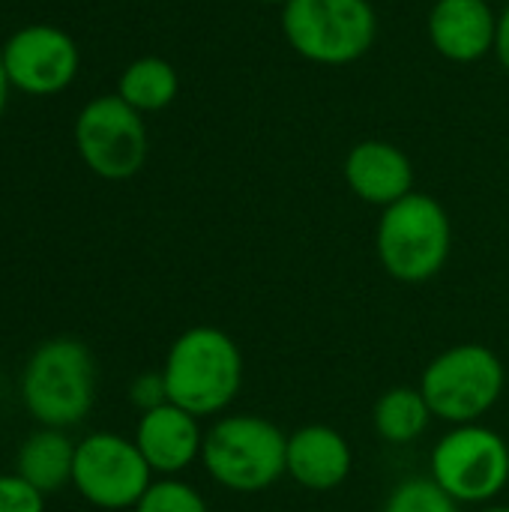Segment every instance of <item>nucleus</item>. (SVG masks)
<instances>
[{
  "label": "nucleus",
  "mask_w": 509,
  "mask_h": 512,
  "mask_svg": "<svg viewBox=\"0 0 509 512\" xmlns=\"http://www.w3.org/2000/svg\"><path fill=\"white\" fill-rule=\"evenodd\" d=\"M258 3H270V6H285L288 0H258Z\"/></svg>",
  "instance_id": "obj_25"
},
{
  "label": "nucleus",
  "mask_w": 509,
  "mask_h": 512,
  "mask_svg": "<svg viewBox=\"0 0 509 512\" xmlns=\"http://www.w3.org/2000/svg\"><path fill=\"white\" fill-rule=\"evenodd\" d=\"M132 441L147 459L153 474L174 477L189 465H195V459H201L204 432L198 426V417L165 402L138 417Z\"/></svg>",
  "instance_id": "obj_13"
},
{
  "label": "nucleus",
  "mask_w": 509,
  "mask_h": 512,
  "mask_svg": "<svg viewBox=\"0 0 509 512\" xmlns=\"http://www.w3.org/2000/svg\"><path fill=\"white\" fill-rule=\"evenodd\" d=\"M432 48L450 63H477L495 54L498 12L489 0H435L426 18Z\"/></svg>",
  "instance_id": "obj_11"
},
{
  "label": "nucleus",
  "mask_w": 509,
  "mask_h": 512,
  "mask_svg": "<svg viewBox=\"0 0 509 512\" xmlns=\"http://www.w3.org/2000/svg\"><path fill=\"white\" fill-rule=\"evenodd\" d=\"M9 84L24 96L63 93L81 66L75 39L54 24H27L15 30L0 48Z\"/></svg>",
  "instance_id": "obj_10"
},
{
  "label": "nucleus",
  "mask_w": 509,
  "mask_h": 512,
  "mask_svg": "<svg viewBox=\"0 0 509 512\" xmlns=\"http://www.w3.org/2000/svg\"><path fill=\"white\" fill-rule=\"evenodd\" d=\"M0 512H45V495L15 471L0 474Z\"/></svg>",
  "instance_id": "obj_20"
},
{
  "label": "nucleus",
  "mask_w": 509,
  "mask_h": 512,
  "mask_svg": "<svg viewBox=\"0 0 509 512\" xmlns=\"http://www.w3.org/2000/svg\"><path fill=\"white\" fill-rule=\"evenodd\" d=\"M135 512H210L201 492L183 480L162 477L153 480L144 498L135 504Z\"/></svg>",
  "instance_id": "obj_19"
},
{
  "label": "nucleus",
  "mask_w": 509,
  "mask_h": 512,
  "mask_svg": "<svg viewBox=\"0 0 509 512\" xmlns=\"http://www.w3.org/2000/svg\"><path fill=\"white\" fill-rule=\"evenodd\" d=\"M279 24L297 57L327 69L357 63L378 39V12L369 0H288Z\"/></svg>",
  "instance_id": "obj_5"
},
{
  "label": "nucleus",
  "mask_w": 509,
  "mask_h": 512,
  "mask_svg": "<svg viewBox=\"0 0 509 512\" xmlns=\"http://www.w3.org/2000/svg\"><path fill=\"white\" fill-rule=\"evenodd\" d=\"M75 150L81 162L102 180L135 177L150 153L144 114L126 105L117 93L90 99L75 117Z\"/></svg>",
  "instance_id": "obj_7"
},
{
  "label": "nucleus",
  "mask_w": 509,
  "mask_h": 512,
  "mask_svg": "<svg viewBox=\"0 0 509 512\" xmlns=\"http://www.w3.org/2000/svg\"><path fill=\"white\" fill-rule=\"evenodd\" d=\"M180 93V75L171 60L147 54L132 60L117 78V96L141 114L168 108Z\"/></svg>",
  "instance_id": "obj_16"
},
{
  "label": "nucleus",
  "mask_w": 509,
  "mask_h": 512,
  "mask_svg": "<svg viewBox=\"0 0 509 512\" xmlns=\"http://www.w3.org/2000/svg\"><path fill=\"white\" fill-rule=\"evenodd\" d=\"M480 512H509V507H483Z\"/></svg>",
  "instance_id": "obj_24"
},
{
  "label": "nucleus",
  "mask_w": 509,
  "mask_h": 512,
  "mask_svg": "<svg viewBox=\"0 0 509 512\" xmlns=\"http://www.w3.org/2000/svg\"><path fill=\"white\" fill-rule=\"evenodd\" d=\"M342 174H345L348 189L360 201L381 207V210L414 192L411 156L402 147L381 141V138L357 141L345 156Z\"/></svg>",
  "instance_id": "obj_12"
},
{
  "label": "nucleus",
  "mask_w": 509,
  "mask_h": 512,
  "mask_svg": "<svg viewBox=\"0 0 509 512\" xmlns=\"http://www.w3.org/2000/svg\"><path fill=\"white\" fill-rule=\"evenodd\" d=\"M162 378L171 405L192 417H213L243 387V354L225 330L198 324L171 342Z\"/></svg>",
  "instance_id": "obj_1"
},
{
  "label": "nucleus",
  "mask_w": 509,
  "mask_h": 512,
  "mask_svg": "<svg viewBox=\"0 0 509 512\" xmlns=\"http://www.w3.org/2000/svg\"><path fill=\"white\" fill-rule=\"evenodd\" d=\"M75 444L63 429L39 426L24 438L15 453V474L27 480L42 495H54L63 486H72Z\"/></svg>",
  "instance_id": "obj_15"
},
{
  "label": "nucleus",
  "mask_w": 509,
  "mask_h": 512,
  "mask_svg": "<svg viewBox=\"0 0 509 512\" xmlns=\"http://www.w3.org/2000/svg\"><path fill=\"white\" fill-rule=\"evenodd\" d=\"M288 435L258 414L216 420L201 447V462L213 483L237 495L267 492L288 474Z\"/></svg>",
  "instance_id": "obj_4"
},
{
  "label": "nucleus",
  "mask_w": 509,
  "mask_h": 512,
  "mask_svg": "<svg viewBox=\"0 0 509 512\" xmlns=\"http://www.w3.org/2000/svg\"><path fill=\"white\" fill-rule=\"evenodd\" d=\"M153 483V471L135 441L117 432H93L75 444L72 489L99 510H135Z\"/></svg>",
  "instance_id": "obj_9"
},
{
  "label": "nucleus",
  "mask_w": 509,
  "mask_h": 512,
  "mask_svg": "<svg viewBox=\"0 0 509 512\" xmlns=\"http://www.w3.org/2000/svg\"><path fill=\"white\" fill-rule=\"evenodd\" d=\"M450 249L453 222L438 198L426 192H411L381 210L375 252L390 279L423 285L444 270Z\"/></svg>",
  "instance_id": "obj_3"
},
{
  "label": "nucleus",
  "mask_w": 509,
  "mask_h": 512,
  "mask_svg": "<svg viewBox=\"0 0 509 512\" xmlns=\"http://www.w3.org/2000/svg\"><path fill=\"white\" fill-rule=\"evenodd\" d=\"M432 480L456 504H489L509 483V444L486 426L447 432L432 450Z\"/></svg>",
  "instance_id": "obj_8"
},
{
  "label": "nucleus",
  "mask_w": 509,
  "mask_h": 512,
  "mask_svg": "<svg viewBox=\"0 0 509 512\" xmlns=\"http://www.w3.org/2000/svg\"><path fill=\"white\" fill-rule=\"evenodd\" d=\"M381 512H459V504L432 477H414L390 492Z\"/></svg>",
  "instance_id": "obj_18"
},
{
  "label": "nucleus",
  "mask_w": 509,
  "mask_h": 512,
  "mask_svg": "<svg viewBox=\"0 0 509 512\" xmlns=\"http://www.w3.org/2000/svg\"><path fill=\"white\" fill-rule=\"evenodd\" d=\"M288 477L309 492L339 489L354 465V453L342 432L330 426H303L288 438Z\"/></svg>",
  "instance_id": "obj_14"
},
{
  "label": "nucleus",
  "mask_w": 509,
  "mask_h": 512,
  "mask_svg": "<svg viewBox=\"0 0 509 512\" xmlns=\"http://www.w3.org/2000/svg\"><path fill=\"white\" fill-rule=\"evenodd\" d=\"M375 432L381 441L387 444H411L417 441L429 423H432V408L426 405L420 387H393L387 390L378 402H375V414H372Z\"/></svg>",
  "instance_id": "obj_17"
},
{
  "label": "nucleus",
  "mask_w": 509,
  "mask_h": 512,
  "mask_svg": "<svg viewBox=\"0 0 509 512\" xmlns=\"http://www.w3.org/2000/svg\"><path fill=\"white\" fill-rule=\"evenodd\" d=\"M129 402L144 414L153 411L159 405L168 402V390H165V378L162 369L159 372H141L132 384H129Z\"/></svg>",
  "instance_id": "obj_21"
},
{
  "label": "nucleus",
  "mask_w": 509,
  "mask_h": 512,
  "mask_svg": "<svg viewBox=\"0 0 509 512\" xmlns=\"http://www.w3.org/2000/svg\"><path fill=\"white\" fill-rule=\"evenodd\" d=\"M495 57L509 72V3L498 12V39H495Z\"/></svg>",
  "instance_id": "obj_22"
},
{
  "label": "nucleus",
  "mask_w": 509,
  "mask_h": 512,
  "mask_svg": "<svg viewBox=\"0 0 509 512\" xmlns=\"http://www.w3.org/2000/svg\"><path fill=\"white\" fill-rule=\"evenodd\" d=\"M21 402L39 426L63 432L78 426L96 402V363L90 348L72 336L36 345L21 372Z\"/></svg>",
  "instance_id": "obj_2"
},
{
  "label": "nucleus",
  "mask_w": 509,
  "mask_h": 512,
  "mask_svg": "<svg viewBox=\"0 0 509 512\" xmlns=\"http://www.w3.org/2000/svg\"><path fill=\"white\" fill-rule=\"evenodd\" d=\"M9 75H6V66H3V57H0V117L6 111V99H9Z\"/></svg>",
  "instance_id": "obj_23"
},
{
  "label": "nucleus",
  "mask_w": 509,
  "mask_h": 512,
  "mask_svg": "<svg viewBox=\"0 0 509 512\" xmlns=\"http://www.w3.org/2000/svg\"><path fill=\"white\" fill-rule=\"evenodd\" d=\"M507 384L501 357L477 342L453 345L441 351L420 378V393L432 408V417L468 426L489 414Z\"/></svg>",
  "instance_id": "obj_6"
}]
</instances>
